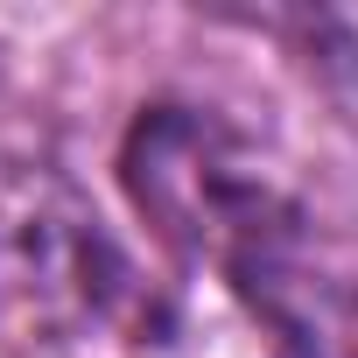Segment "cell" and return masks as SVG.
Returning <instances> with one entry per match:
<instances>
[{
    "instance_id": "cell-4",
    "label": "cell",
    "mask_w": 358,
    "mask_h": 358,
    "mask_svg": "<svg viewBox=\"0 0 358 358\" xmlns=\"http://www.w3.org/2000/svg\"><path fill=\"white\" fill-rule=\"evenodd\" d=\"M302 71L316 78V92L337 106V120L358 134V8H302L281 22Z\"/></svg>"
},
{
    "instance_id": "cell-1",
    "label": "cell",
    "mask_w": 358,
    "mask_h": 358,
    "mask_svg": "<svg viewBox=\"0 0 358 358\" xmlns=\"http://www.w3.org/2000/svg\"><path fill=\"white\" fill-rule=\"evenodd\" d=\"M169 330L176 302L78 176L36 148H0V344L15 358H155Z\"/></svg>"
},
{
    "instance_id": "cell-3",
    "label": "cell",
    "mask_w": 358,
    "mask_h": 358,
    "mask_svg": "<svg viewBox=\"0 0 358 358\" xmlns=\"http://www.w3.org/2000/svg\"><path fill=\"white\" fill-rule=\"evenodd\" d=\"M232 295L253 309L281 358H358V274H330L309 253H288L232 281Z\"/></svg>"
},
{
    "instance_id": "cell-2",
    "label": "cell",
    "mask_w": 358,
    "mask_h": 358,
    "mask_svg": "<svg viewBox=\"0 0 358 358\" xmlns=\"http://www.w3.org/2000/svg\"><path fill=\"white\" fill-rule=\"evenodd\" d=\"M120 183L176 260L218 267L225 288L309 253V211L288 169L211 106H141L120 141Z\"/></svg>"
}]
</instances>
